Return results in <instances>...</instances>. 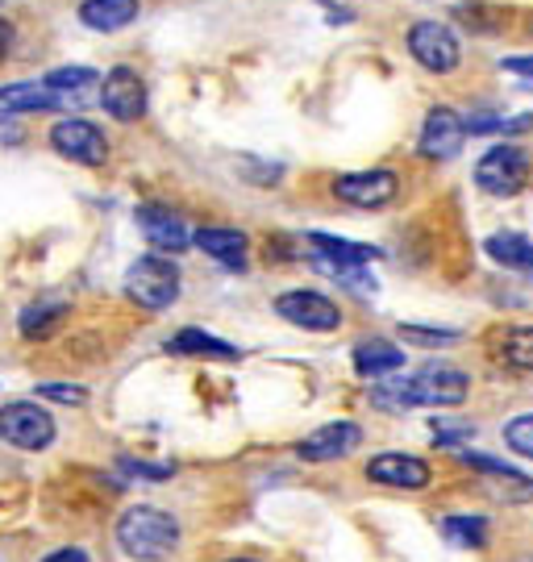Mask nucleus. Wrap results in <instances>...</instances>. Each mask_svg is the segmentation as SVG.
I'll return each instance as SVG.
<instances>
[{
    "label": "nucleus",
    "mask_w": 533,
    "mask_h": 562,
    "mask_svg": "<svg viewBox=\"0 0 533 562\" xmlns=\"http://www.w3.org/2000/svg\"><path fill=\"white\" fill-rule=\"evenodd\" d=\"M467 392H471L467 371H458L451 362H430V367H421L409 380L379 383L376 392H371V401H376V408H384V413H404V408H455V404L467 401Z\"/></svg>",
    "instance_id": "1"
},
{
    "label": "nucleus",
    "mask_w": 533,
    "mask_h": 562,
    "mask_svg": "<svg viewBox=\"0 0 533 562\" xmlns=\"http://www.w3.org/2000/svg\"><path fill=\"white\" fill-rule=\"evenodd\" d=\"M118 546L138 562H163L176 554L179 525L176 517H167L163 508H151V504L125 508L118 517Z\"/></svg>",
    "instance_id": "2"
},
{
    "label": "nucleus",
    "mask_w": 533,
    "mask_h": 562,
    "mask_svg": "<svg viewBox=\"0 0 533 562\" xmlns=\"http://www.w3.org/2000/svg\"><path fill=\"white\" fill-rule=\"evenodd\" d=\"M530 176H533L530 150H521L513 142H500V146H492L484 159L475 162V183L488 196H517L530 183Z\"/></svg>",
    "instance_id": "3"
},
{
    "label": "nucleus",
    "mask_w": 533,
    "mask_h": 562,
    "mask_svg": "<svg viewBox=\"0 0 533 562\" xmlns=\"http://www.w3.org/2000/svg\"><path fill=\"white\" fill-rule=\"evenodd\" d=\"M125 292H130V301L134 304L158 313V308L176 304L179 267L171 259H163V255H142V259L130 267V276H125Z\"/></svg>",
    "instance_id": "4"
},
{
    "label": "nucleus",
    "mask_w": 533,
    "mask_h": 562,
    "mask_svg": "<svg viewBox=\"0 0 533 562\" xmlns=\"http://www.w3.org/2000/svg\"><path fill=\"white\" fill-rule=\"evenodd\" d=\"M409 55H413L425 71L434 76H451L458 63H463V46H458V34L442 21H417L409 30Z\"/></svg>",
    "instance_id": "5"
},
{
    "label": "nucleus",
    "mask_w": 533,
    "mask_h": 562,
    "mask_svg": "<svg viewBox=\"0 0 533 562\" xmlns=\"http://www.w3.org/2000/svg\"><path fill=\"white\" fill-rule=\"evenodd\" d=\"M0 438L18 450H46L55 442V417L42 404L18 401L0 408Z\"/></svg>",
    "instance_id": "6"
},
{
    "label": "nucleus",
    "mask_w": 533,
    "mask_h": 562,
    "mask_svg": "<svg viewBox=\"0 0 533 562\" xmlns=\"http://www.w3.org/2000/svg\"><path fill=\"white\" fill-rule=\"evenodd\" d=\"M276 313L288 325H300V329H313V334H330L342 325V308H337L325 292H313V288H292L276 301Z\"/></svg>",
    "instance_id": "7"
},
{
    "label": "nucleus",
    "mask_w": 533,
    "mask_h": 562,
    "mask_svg": "<svg viewBox=\"0 0 533 562\" xmlns=\"http://www.w3.org/2000/svg\"><path fill=\"white\" fill-rule=\"evenodd\" d=\"M400 192V180L388 167H371V171H351V176H337L334 180V196L355 209H384V204L396 201Z\"/></svg>",
    "instance_id": "8"
},
{
    "label": "nucleus",
    "mask_w": 533,
    "mask_h": 562,
    "mask_svg": "<svg viewBox=\"0 0 533 562\" xmlns=\"http://www.w3.org/2000/svg\"><path fill=\"white\" fill-rule=\"evenodd\" d=\"M51 146L67 155V159L84 162V167H100V162L109 159V142L100 134V125L84 117H63L55 130H51Z\"/></svg>",
    "instance_id": "9"
},
{
    "label": "nucleus",
    "mask_w": 533,
    "mask_h": 562,
    "mask_svg": "<svg viewBox=\"0 0 533 562\" xmlns=\"http://www.w3.org/2000/svg\"><path fill=\"white\" fill-rule=\"evenodd\" d=\"M463 142H467V121L458 117L455 109H430V117H425V125H421L417 150H421L425 159L446 162L463 150Z\"/></svg>",
    "instance_id": "10"
},
{
    "label": "nucleus",
    "mask_w": 533,
    "mask_h": 562,
    "mask_svg": "<svg viewBox=\"0 0 533 562\" xmlns=\"http://www.w3.org/2000/svg\"><path fill=\"white\" fill-rule=\"evenodd\" d=\"M100 109L118 121H138L146 113V83L130 67H113L100 83Z\"/></svg>",
    "instance_id": "11"
},
{
    "label": "nucleus",
    "mask_w": 533,
    "mask_h": 562,
    "mask_svg": "<svg viewBox=\"0 0 533 562\" xmlns=\"http://www.w3.org/2000/svg\"><path fill=\"white\" fill-rule=\"evenodd\" d=\"M367 480L384 483V487H400V492H421V487H430L434 471H430V462L417 459V454L388 450V454H376V459L367 462Z\"/></svg>",
    "instance_id": "12"
},
{
    "label": "nucleus",
    "mask_w": 533,
    "mask_h": 562,
    "mask_svg": "<svg viewBox=\"0 0 533 562\" xmlns=\"http://www.w3.org/2000/svg\"><path fill=\"white\" fill-rule=\"evenodd\" d=\"M358 442H363V429H358L355 422H330V425H321V429H313V434L297 446V454L304 462H337V459H346Z\"/></svg>",
    "instance_id": "13"
},
{
    "label": "nucleus",
    "mask_w": 533,
    "mask_h": 562,
    "mask_svg": "<svg viewBox=\"0 0 533 562\" xmlns=\"http://www.w3.org/2000/svg\"><path fill=\"white\" fill-rule=\"evenodd\" d=\"M138 225L155 250H171V255H179L184 246H192V234H188L184 217L171 213V209H163V204H142Z\"/></svg>",
    "instance_id": "14"
},
{
    "label": "nucleus",
    "mask_w": 533,
    "mask_h": 562,
    "mask_svg": "<svg viewBox=\"0 0 533 562\" xmlns=\"http://www.w3.org/2000/svg\"><path fill=\"white\" fill-rule=\"evenodd\" d=\"M192 241H197L209 259L225 262V267H234V271H242V267H246V234H242V229L204 225V229H197V234H192Z\"/></svg>",
    "instance_id": "15"
},
{
    "label": "nucleus",
    "mask_w": 533,
    "mask_h": 562,
    "mask_svg": "<svg viewBox=\"0 0 533 562\" xmlns=\"http://www.w3.org/2000/svg\"><path fill=\"white\" fill-rule=\"evenodd\" d=\"M404 367V350L388 338H371V341H358L355 346V371L367 375V380H384Z\"/></svg>",
    "instance_id": "16"
},
{
    "label": "nucleus",
    "mask_w": 533,
    "mask_h": 562,
    "mask_svg": "<svg viewBox=\"0 0 533 562\" xmlns=\"http://www.w3.org/2000/svg\"><path fill=\"white\" fill-rule=\"evenodd\" d=\"M42 109H63V97L46 83H9L0 88V117L9 113H42Z\"/></svg>",
    "instance_id": "17"
},
{
    "label": "nucleus",
    "mask_w": 533,
    "mask_h": 562,
    "mask_svg": "<svg viewBox=\"0 0 533 562\" xmlns=\"http://www.w3.org/2000/svg\"><path fill=\"white\" fill-rule=\"evenodd\" d=\"M134 18H138V0H84L79 4V21L88 30H104V34L125 30Z\"/></svg>",
    "instance_id": "18"
},
{
    "label": "nucleus",
    "mask_w": 533,
    "mask_h": 562,
    "mask_svg": "<svg viewBox=\"0 0 533 562\" xmlns=\"http://www.w3.org/2000/svg\"><path fill=\"white\" fill-rule=\"evenodd\" d=\"M484 250H488V259L500 262L504 271H517V276H530L533 280V241L521 238V234H492V238L484 241Z\"/></svg>",
    "instance_id": "19"
},
{
    "label": "nucleus",
    "mask_w": 533,
    "mask_h": 562,
    "mask_svg": "<svg viewBox=\"0 0 533 562\" xmlns=\"http://www.w3.org/2000/svg\"><path fill=\"white\" fill-rule=\"evenodd\" d=\"M309 246H313V255H321V259L346 262V267H367V262L379 259L376 246H367V241L334 238V234H309Z\"/></svg>",
    "instance_id": "20"
},
{
    "label": "nucleus",
    "mask_w": 533,
    "mask_h": 562,
    "mask_svg": "<svg viewBox=\"0 0 533 562\" xmlns=\"http://www.w3.org/2000/svg\"><path fill=\"white\" fill-rule=\"evenodd\" d=\"M496 359L513 371H530L533 375V325H513L496 338Z\"/></svg>",
    "instance_id": "21"
},
{
    "label": "nucleus",
    "mask_w": 533,
    "mask_h": 562,
    "mask_svg": "<svg viewBox=\"0 0 533 562\" xmlns=\"http://www.w3.org/2000/svg\"><path fill=\"white\" fill-rule=\"evenodd\" d=\"M167 350H176V355H200V359H237V346L213 338L204 329H179L176 338L167 341Z\"/></svg>",
    "instance_id": "22"
},
{
    "label": "nucleus",
    "mask_w": 533,
    "mask_h": 562,
    "mask_svg": "<svg viewBox=\"0 0 533 562\" xmlns=\"http://www.w3.org/2000/svg\"><path fill=\"white\" fill-rule=\"evenodd\" d=\"M46 88H55V92L63 97V104H79L88 92H97L100 97L97 71H88V67H59V71L46 76Z\"/></svg>",
    "instance_id": "23"
},
{
    "label": "nucleus",
    "mask_w": 533,
    "mask_h": 562,
    "mask_svg": "<svg viewBox=\"0 0 533 562\" xmlns=\"http://www.w3.org/2000/svg\"><path fill=\"white\" fill-rule=\"evenodd\" d=\"M488 517H442V533L446 542L463 546V550H484L488 546Z\"/></svg>",
    "instance_id": "24"
},
{
    "label": "nucleus",
    "mask_w": 533,
    "mask_h": 562,
    "mask_svg": "<svg viewBox=\"0 0 533 562\" xmlns=\"http://www.w3.org/2000/svg\"><path fill=\"white\" fill-rule=\"evenodd\" d=\"M63 317H67V304H59V301L30 304V308L21 313V334H25V338H42V334H51Z\"/></svg>",
    "instance_id": "25"
},
{
    "label": "nucleus",
    "mask_w": 533,
    "mask_h": 562,
    "mask_svg": "<svg viewBox=\"0 0 533 562\" xmlns=\"http://www.w3.org/2000/svg\"><path fill=\"white\" fill-rule=\"evenodd\" d=\"M458 21H467L475 34H492L504 25V13H496L492 4H479V0H467V4H458Z\"/></svg>",
    "instance_id": "26"
},
{
    "label": "nucleus",
    "mask_w": 533,
    "mask_h": 562,
    "mask_svg": "<svg viewBox=\"0 0 533 562\" xmlns=\"http://www.w3.org/2000/svg\"><path fill=\"white\" fill-rule=\"evenodd\" d=\"M400 338L413 346H455L463 334L458 329H434V325H400Z\"/></svg>",
    "instance_id": "27"
},
{
    "label": "nucleus",
    "mask_w": 533,
    "mask_h": 562,
    "mask_svg": "<svg viewBox=\"0 0 533 562\" xmlns=\"http://www.w3.org/2000/svg\"><path fill=\"white\" fill-rule=\"evenodd\" d=\"M504 442H509V450H513V454H521V459H533V413H525V417H513V422L504 425Z\"/></svg>",
    "instance_id": "28"
},
{
    "label": "nucleus",
    "mask_w": 533,
    "mask_h": 562,
    "mask_svg": "<svg viewBox=\"0 0 533 562\" xmlns=\"http://www.w3.org/2000/svg\"><path fill=\"white\" fill-rule=\"evenodd\" d=\"M42 401H63V404H84L88 401V387L79 383H38Z\"/></svg>",
    "instance_id": "29"
},
{
    "label": "nucleus",
    "mask_w": 533,
    "mask_h": 562,
    "mask_svg": "<svg viewBox=\"0 0 533 562\" xmlns=\"http://www.w3.org/2000/svg\"><path fill=\"white\" fill-rule=\"evenodd\" d=\"M471 434H475V425H467V422H434L437 446H458V442H467Z\"/></svg>",
    "instance_id": "30"
},
{
    "label": "nucleus",
    "mask_w": 533,
    "mask_h": 562,
    "mask_svg": "<svg viewBox=\"0 0 533 562\" xmlns=\"http://www.w3.org/2000/svg\"><path fill=\"white\" fill-rule=\"evenodd\" d=\"M121 467L134 471V475H146V480H167L171 475V467H151V462H134V459H125Z\"/></svg>",
    "instance_id": "31"
},
{
    "label": "nucleus",
    "mask_w": 533,
    "mask_h": 562,
    "mask_svg": "<svg viewBox=\"0 0 533 562\" xmlns=\"http://www.w3.org/2000/svg\"><path fill=\"white\" fill-rule=\"evenodd\" d=\"M42 562H92L88 550H79V546H63V550H51Z\"/></svg>",
    "instance_id": "32"
},
{
    "label": "nucleus",
    "mask_w": 533,
    "mask_h": 562,
    "mask_svg": "<svg viewBox=\"0 0 533 562\" xmlns=\"http://www.w3.org/2000/svg\"><path fill=\"white\" fill-rule=\"evenodd\" d=\"M500 67L513 71V76H521V80H533V55H513V59H504Z\"/></svg>",
    "instance_id": "33"
},
{
    "label": "nucleus",
    "mask_w": 533,
    "mask_h": 562,
    "mask_svg": "<svg viewBox=\"0 0 533 562\" xmlns=\"http://www.w3.org/2000/svg\"><path fill=\"white\" fill-rule=\"evenodd\" d=\"M525 130H533V117H504V125H500V134H504V138L525 134Z\"/></svg>",
    "instance_id": "34"
},
{
    "label": "nucleus",
    "mask_w": 533,
    "mask_h": 562,
    "mask_svg": "<svg viewBox=\"0 0 533 562\" xmlns=\"http://www.w3.org/2000/svg\"><path fill=\"white\" fill-rule=\"evenodd\" d=\"M9 46H13V30H9V21H0V63L9 55Z\"/></svg>",
    "instance_id": "35"
},
{
    "label": "nucleus",
    "mask_w": 533,
    "mask_h": 562,
    "mask_svg": "<svg viewBox=\"0 0 533 562\" xmlns=\"http://www.w3.org/2000/svg\"><path fill=\"white\" fill-rule=\"evenodd\" d=\"M230 562H255V559H230Z\"/></svg>",
    "instance_id": "36"
},
{
    "label": "nucleus",
    "mask_w": 533,
    "mask_h": 562,
    "mask_svg": "<svg viewBox=\"0 0 533 562\" xmlns=\"http://www.w3.org/2000/svg\"><path fill=\"white\" fill-rule=\"evenodd\" d=\"M530 30H533V18H530Z\"/></svg>",
    "instance_id": "37"
}]
</instances>
